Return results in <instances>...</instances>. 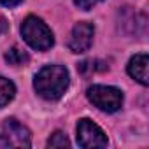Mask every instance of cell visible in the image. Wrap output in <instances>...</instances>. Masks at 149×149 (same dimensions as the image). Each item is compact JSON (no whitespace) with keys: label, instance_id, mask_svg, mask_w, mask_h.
Instances as JSON below:
<instances>
[{"label":"cell","instance_id":"1","mask_svg":"<svg viewBox=\"0 0 149 149\" xmlns=\"http://www.w3.org/2000/svg\"><path fill=\"white\" fill-rule=\"evenodd\" d=\"M68 70L61 65H46L35 76V91L46 100H58L68 88Z\"/></svg>","mask_w":149,"mask_h":149},{"label":"cell","instance_id":"2","mask_svg":"<svg viewBox=\"0 0 149 149\" xmlns=\"http://www.w3.org/2000/svg\"><path fill=\"white\" fill-rule=\"evenodd\" d=\"M21 35L25 39V42L37 49V51H46L54 44V37L53 32L49 30V26L37 16H28L23 25H21Z\"/></svg>","mask_w":149,"mask_h":149},{"label":"cell","instance_id":"3","mask_svg":"<svg viewBox=\"0 0 149 149\" xmlns=\"http://www.w3.org/2000/svg\"><path fill=\"white\" fill-rule=\"evenodd\" d=\"M88 98L95 107L105 112H116L123 105V93L112 86L95 84L88 90Z\"/></svg>","mask_w":149,"mask_h":149},{"label":"cell","instance_id":"4","mask_svg":"<svg viewBox=\"0 0 149 149\" xmlns=\"http://www.w3.org/2000/svg\"><path fill=\"white\" fill-rule=\"evenodd\" d=\"M30 132L16 119H6L0 125V146L30 147Z\"/></svg>","mask_w":149,"mask_h":149},{"label":"cell","instance_id":"5","mask_svg":"<svg viewBox=\"0 0 149 149\" xmlns=\"http://www.w3.org/2000/svg\"><path fill=\"white\" fill-rule=\"evenodd\" d=\"M77 142L81 147L93 149V147H105L107 137L98 125L91 119H81L77 125Z\"/></svg>","mask_w":149,"mask_h":149},{"label":"cell","instance_id":"6","mask_svg":"<svg viewBox=\"0 0 149 149\" xmlns=\"http://www.w3.org/2000/svg\"><path fill=\"white\" fill-rule=\"evenodd\" d=\"M93 26L90 23H77L76 26L72 28V33H70V39H68V47L72 53H84L90 49L91 42H93Z\"/></svg>","mask_w":149,"mask_h":149},{"label":"cell","instance_id":"7","mask_svg":"<svg viewBox=\"0 0 149 149\" xmlns=\"http://www.w3.org/2000/svg\"><path fill=\"white\" fill-rule=\"evenodd\" d=\"M128 74L142 86L149 84V58L146 53L135 54L128 63Z\"/></svg>","mask_w":149,"mask_h":149},{"label":"cell","instance_id":"8","mask_svg":"<svg viewBox=\"0 0 149 149\" xmlns=\"http://www.w3.org/2000/svg\"><path fill=\"white\" fill-rule=\"evenodd\" d=\"M14 93H16L14 84L6 77H0V107L7 105L14 98Z\"/></svg>","mask_w":149,"mask_h":149},{"label":"cell","instance_id":"9","mask_svg":"<svg viewBox=\"0 0 149 149\" xmlns=\"http://www.w3.org/2000/svg\"><path fill=\"white\" fill-rule=\"evenodd\" d=\"M6 61L14 65V67H19V65H25L28 61V54L23 49H19V47H11L6 53Z\"/></svg>","mask_w":149,"mask_h":149},{"label":"cell","instance_id":"10","mask_svg":"<svg viewBox=\"0 0 149 149\" xmlns=\"http://www.w3.org/2000/svg\"><path fill=\"white\" fill-rule=\"evenodd\" d=\"M47 146L49 147H68L70 142H68V139L63 132H54L51 135V139L47 140Z\"/></svg>","mask_w":149,"mask_h":149},{"label":"cell","instance_id":"11","mask_svg":"<svg viewBox=\"0 0 149 149\" xmlns=\"http://www.w3.org/2000/svg\"><path fill=\"white\" fill-rule=\"evenodd\" d=\"M76 2V6L79 7V9H84V11H88V9H91L93 6H97L100 0H74Z\"/></svg>","mask_w":149,"mask_h":149},{"label":"cell","instance_id":"12","mask_svg":"<svg viewBox=\"0 0 149 149\" xmlns=\"http://www.w3.org/2000/svg\"><path fill=\"white\" fill-rule=\"evenodd\" d=\"M19 2H21V0H0V4L6 6V7H14V6H18Z\"/></svg>","mask_w":149,"mask_h":149}]
</instances>
